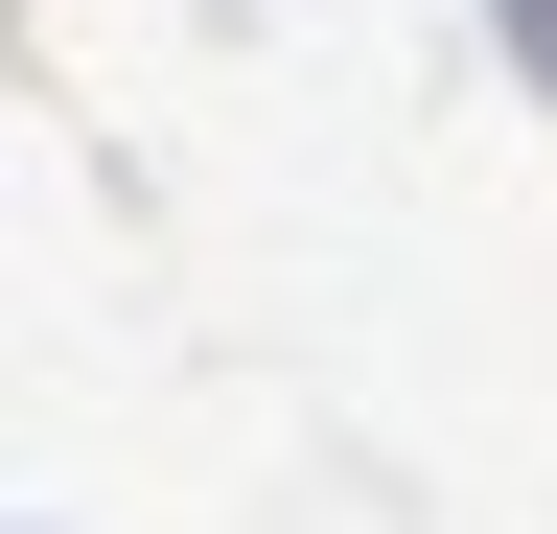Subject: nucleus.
Segmentation results:
<instances>
[{
    "mask_svg": "<svg viewBox=\"0 0 557 534\" xmlns=\"http://www.w3.org/2000/svg\"><path fill=\"white\" fill-rule=\"evenodd\" d=\"M511 47H534V71H557V0H511Z\"/></svg>",
    "mask_w": 557,
    "mask_h": 534,
    "instance_id": "f257e3e1",
    "label": "nucleus"
}]
</instances>
